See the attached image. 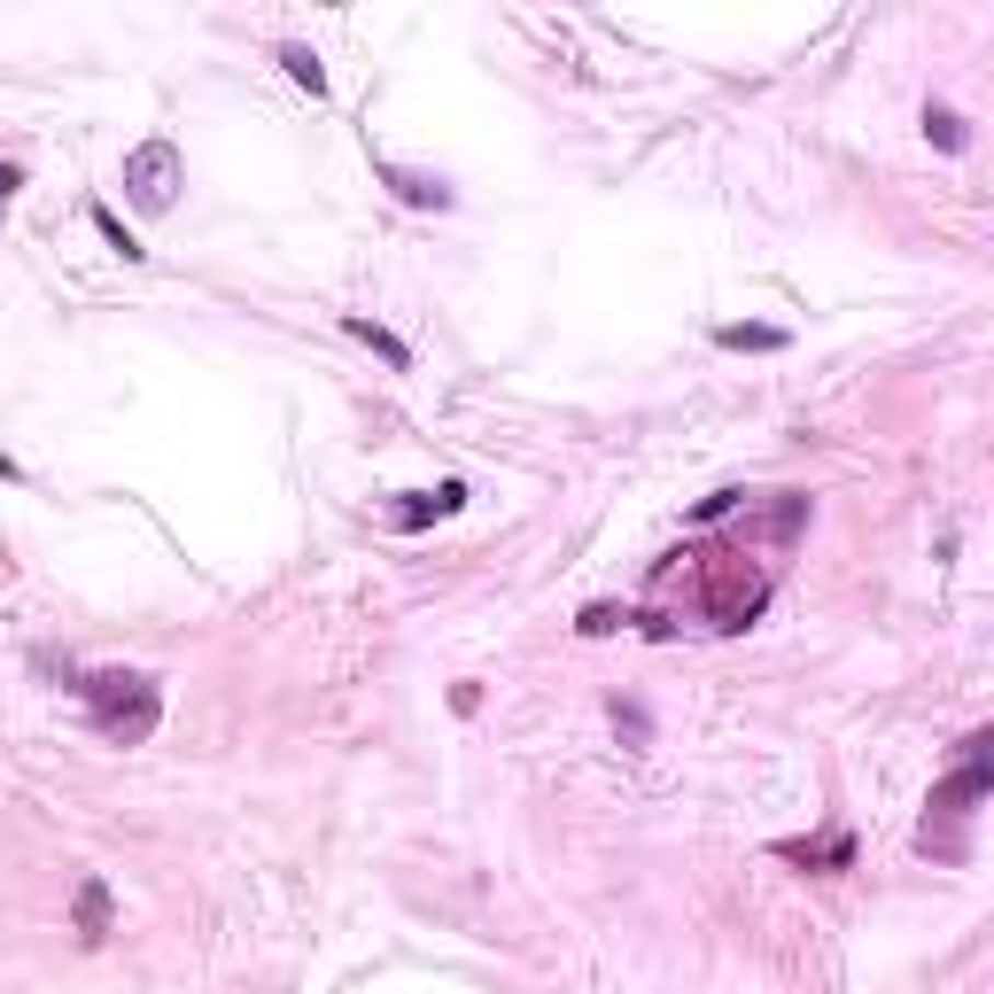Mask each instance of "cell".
Wrapping results in <instances>:
<instances>
[{
    "instance_id": "3",
    "label": "cell",
    "mask_w": 994,
    "mask_h": 994,
    "mask_svg": "<svg viewBox=\"0 0 994 994\" xmlns=\"http://www.w3.org/2000/svg\"><path fill=\"white\" fill-rule=\"evenodd\" d=\"M381 179H389L404 203H420V210H427V203H435V210L450 203V187H443V179H427V171H397V163H381Z\"/></svg>"
},
{
    "instance_id": "12",
    "label": "cell",
    "mask_w": 994,
    "mask_h": 994,
    "mask_svg": "<svg viewBox=\"0 0 994 994\" xmlns=\"http://www.w3.org/2000/svg\"><path fill=\"white\" fill-rule=\"evenodd\" d=\"M16 187H24V171H16V163H0V203H9Z\"/></svg>"
},
{
    "instance_id": "1",
    "label": "cell",
    "mask_w": 994,
    "mask_h": 994,
    "mask_svg": "<svg viewBox=\"0 0 994 994\" xmlns=\"http://www.w3.org/2000/svg\"><path fill=\"white\" fill-rule=\"evenodd\" d=\"M179 187H187V163H179L171 140H140V148L125 156V203H133V210L163 218V210L179 203Z\"/></svg>"
},
{
    "instance_id": "4",
    "label": "cell",
    "mask_w": 994,
    "mask_h": 994,
    "mask_svg": "<svg viewBox=\"0 0 994 994\" xmlns=\"http://www.w3.org/2000/svg\"><path fill=\"white\" fill-rule=\"evenodd\" d=\"M78 933H85V940H102V933H110V886H102V878H85V886H78Z\"/></svg>"
},
{
    "instance_id": "5",
    "label": "cell",
    "mask_w": 994,
    "mask_h": 994,
    "mask_svg": "<svg viewBox=\"0 0 994 994\" xmlns=\"http://www.w3.org/2000/svg\"><path fill=\"white\" fill-rule=\"evenodd\" d=\"M94 233H102V241H110V249H117V256H125V264H140V256H148V249H140V241H133V233H125V218H117V210H110V203H94Z\"/></svg>"
},
{
    "instance_id": "6",
    "label": "cell",
    "mask_w": 994,
    "mask_h": 994,
    "mask_svg": "<svg viewBox=\"0 0 994 994\" xmlns=\"http://www.w3.org/2000/svg\"><path fill=\"white\" fill-rule=\"evenodd\" d=\"M281 62H288V78H296V85H311V94H327V70H319V55H311L304 39H288V47H281Z\"/></svg>"
},
{
    "instance_id": "9",
    "label": "cell",
    "mask_w": 994,
    "mask_h": 994,
    "mask_svg": "<svg viewBox=\"0 0 994 994\" xmlns=\"http://www.w3.org/2000/svg\"><path fill=\"white\" fill-rule=\"evenodd\" d=\"M621 621H629V606H583L575 629H583V638H606V629H621Z\"/></svg>"
},
{
    "instance_id": "11",
    "label": "cell",
    "mask_w": 994,
    "mask_h": 994,
    "mask_svg": "<svg viewBox=\"0 0 994 994\" xmlns=\"http://www.w3.org/2000/svg\"><path fill=\"white\" fill-rule=\"evenodd\" d=\"M739 498H746V490H715V498H699V521H722V513H739Z\"/></svg>"
},
{
    "instance_id": "7",
    "label": "cell",
    "mask_w": 994,
    "mask_h": 994,
    "mask_svg": "<svg viewBox=\"0 0 994 994\" xmlns=\"http://www.w3.org/2000/svg\"><path fill=\"white\" fill-rule=\"evenodd\" d=\"M722 350H785V327H722Z\"/></svg>"
},
{
    "instance_id": "10",
    "label": "cell",
    "mask_w": 994,
    "mask_h": 994,
    "mask_svg": "<svg viewBox=\"0 0 994 994\" xmlns=\"http://www.w3.org/2000/svg\"><path fill=\"white\" fill-rule=\"evenodd\" d=\"M614 722H621V731H629V739H638V746L653 739V722H645V707H621V699H614Z\"/></svg>"
},
{
    "instance_id": "2",
    "label": "cell",
    "mask_w": 994,
    "mask_h": 994,
    "mask_svg": "<svg viewBox=\"0 0 994 994\" xmlns=\"http://www.w3.org/2000/svg\"><path fill=\"white\" fill-rule=\"evenodd\" d=\"M342 334H350V342H366V350H374V357H389V366H397V374H404V366H412V350H404V342H397V334H389V327H374V319H357V311H350V319H342Z\"/></svg>"
},
{
    "instance_id": "8",
    "label": "cell",
    "mask_w": 994,
    "mask_h": 994,
    "mask_svg": "<svg viewBox=\"0 0 994 994\" xmlns=\"http://www.w3.org/2000/svg\"><path fill=\"white\" fill-rule=\"evenodd\" d=\"M925 133H933V140H940L948 156H956V148L971 140V133H963V117H956V110H940V102H925Z\"/></svg>"
}]
</instances>
